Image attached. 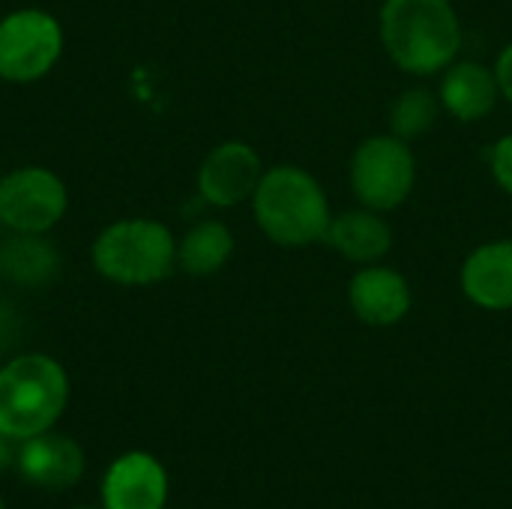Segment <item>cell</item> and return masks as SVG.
Returning <instances> with one entry per match:
<instances>
[{
  "label": "cell",
  "mask_w": 512,
  "mask_h": 509,
  "mask_svg": "<svg viewBox=\"0 0 512 509\" xmlns=\"http://www.w3.org/2000/svg\"><path fill=\"white\" fill-rule=\"evenodd\" d=\"M378 30L387 57L408 75H441L462 51V21L450 0H384Z\"/></svg>",
  "instance_id": "1"
},
{
  "label": "cell",
  "mask_w": 512,
  "mask_h": 509,
  "mask_svg": "<svg viewBox=\"0 0 512 509\" xmlns=\"http://www.w3.org/2000/svg\"><path fill=\"white\" fill-rule=\"evenodd\" d=\"M252 213L261 234L282 249L324 243L333 222L324 186L300 165L267 168L252 195Z\"/></svg>",
  "instance_id": "2"
},
{
  "label": "cell",
  "mask_w": 512,
  "mask_h": 509,
  "mask_svg": "<svg viewBox=\"0 0 512 509\" xmlns=\"http://www.w3.org/2000/svg\"><path fill=\"white\" fill-rule=\"evenodd\" d=\"M69 405V375L48 354H21L0 369V429L27 441L54 429Z\"/></svg>",
  "instance_id": "3"
},
{
  "label": "cell",
  "mask_w": 512,
  "mask_h": 509,
  "mask_svg": "<svg viewBox=\"0 0 512 509\" xmlns=\"http://www.w3.org/2000/svg\"><path fill=\"white\" fill-rule=\"evenodd\" d=\"M93 267L117 285H156L177 267V240L156 219H120L96 237Z\"/></svg>",
  "instance_id": "4"
},
{
  "label": "cell",
  "mask_w": 512,
  "mask_h": 509,
  "mask_svg": "<svg viewBox=\"0 0 512 509\" xmlns=\"http://www.w3.org/2000/svg\"><path fill=\"white\" fill-rule=\"evenodd\" d=\"M351 192L360 207L390 213L402 207L417 183V156L399 135H369L351 156Z\"/></svg>",
  "instance_id": "5"
},
{
  "label": "cell",
  "mask_w": 512,
  "mask_h": 509,
  "mask_svg": "<svg viewBox=\"0 0 512 509\" xmlns=\"http://www.w3.org/2000/svg\"><path fill=\"white\" fill-rule=\"evenodd\" d=\"M63 51V30L42 9H18L0 18V78L30 84L51 72Z\"/></svg>",
  "instance_id": "6"
},
{
  "label": "cell",
  "mask_w": 512,
  "mask_h": 509,
  "mask_svg": "<svg viewBox=\"0 0 512 509\" xmlns=\"http://www.w3.org/2000/svg\"><path fill=\"white\" fill-rule=\"evenodd\" d=\"M69 207L66 183L39 165L15 168L0 180V222L15 234L51 231Z\"/></svg>",
  "instance_id": "7"
},
{
  "label": "cell",
  "mask_w": 512,
  "mask_h": 509,
  "mask_svg": "<svg viewBox=\"0 0 512 509\" xmlns=\"http://www.w3.org/2000/svg\"><path fill=\"white\" fill-rule=\"evenodd\" d=\"M261 156L246 141H222L213 147L198 168V192L213 207H237L252 201L261 177Z\"/></svg>",
  "instance_id": "8"
},
{
  "label": "cell",
  "mask_w": 512,
  "mask_h": 509,
  "mask_svg": "<svg viewBox=\"0 0 512 509\" xmlns=\"http://www.w3.org/2000/svg\"><path fill=\"white\" fill-rule=\"evenodd\" d=\"M348 306L360 324L396 327L408 318L414 306V291L408 279L387 264H366L348 282Z\"/></svg>",
  "instance_id": "9"
},
{
  "label": "cell",
  "mask_w": 512,
  "mask_h": 509,
  "mask_svg": "<svg viewBox=\"0 0 512 509\" xmlns=\"http://www.w3.org/2000/svg\"><path fill=\"white\" fill-rule=\"evenodd\" d=\"M168 471L141 450L114 459L102 477V509H165Z\"/></svg>",
  "instance_id": "10"
},
{
  "label": "cell",
  "mask_w": 512,
  "mask_h": 509,
  "mask_svg": "<svg viewBox=\"0 0 512 509\" xmlns=\"http://www.w3.org/2000/svg\"><path fill=\"white\" fill-rule=\"evenodd\" d=\"M18 444L21 447L15 453V465L30 486L63 492L84 477V450L78 447V441L48 429Z\"/></svg>",
  "instance_id": "11"
},
{
  "label": "cell",
  "mask_w": 512,
  "mask_h": 509,
  "mask_svg": "<svg viewBox=\"0 0 512 509\" xmlns=\"http://www.w3.org/2000/svg\"><path fill=\"white\" fill-rule=\"evenodd\" d=\"M462 294L486 312H512V240L477 246L459 273Z\"/></svg>",
  "instance_id": "12"
},
{
  "label": "cell",
  "mask_w": 512,
  "mask_h": 509,
  "mask_svg": "<svg viewBox=\"0 0 512 509\" xmlns=\"http://www.w3.org/2000/svg\"><path fill=\"white\" fill-rule=\"evenodd\" d=\"M441 108L459 123H477L489 117L501 99L498 75L480 60H453L441 72L438 87Z\"/></svg>",
  "instance_id": "13"
},
{
  "label": "cell",
  "mask_w": 512,
  "mask_h": 509,
  "mask_svg": "<svg viewBox=\"0 0 512 509\" xmlns=\"http://www.w3.org/2000/svg\"><path fill=\"white\" fill-rule=\"evenodd\" d=\"M333 252H339L351 264H378L393 249V228L384 213L369 207H354L333 216L327 240Z\"/></svg>",
  "instance_id": "14"
},
{
  "label": "cell",
  "mask_w": 512,
  "mask_h": 509,
  "mask_svg": "<svg viewBox=\"0 0 512 509\" xmlns=\"http://www.w3.org/2000/svg\"><path fill=\"white\" fill-rule=\"evenodd\" d=\"M234 255V234L225 222H195L177 243V267L189 276H213Z\"/></svg>",
  "instance_id": "15"
},
{
  "label": "cell",
  "mask_w": 512,
  "mask_h": 509,
  "mask_svg": "<svg viewBox=\"0 0 512 509\" xmlns=\"http://www.w3.org/2000/svg\"><path fill=\"white\" fill-rule=\"evenodd\" d=\"M60 267L57 249L42 234H15L0 246V273L15 285H45Z\"/></svg>",
  "instance_id": "16"
},
{
  "label": "cell",
  "mask_w": 512,
  "mask_h": 509,
  "mask_svg": "<svg viewBox=\"0 0 512 509\" xmlns=\"http://www.w3.org/2000/svg\"><path fill=\"white\" fill-rule=\"evenodd\" d=\"M441 114V99L429 87H408L396 96L390 108V132L402 141L423 138Z\"/></svg>",
  "instance_id": "17"
},
{
  "label": "cell",
  "mask_w": 512,
  "mask_h": 509,
  "mask_svg": "<svg viewBox=\"0 0 512 509\" xmlns=\"http://www.w3.org/2000/svg\"><path fill=\"white\" fill-rule=\"evenodd\" d=\"M489 165H492L495 183H498L507 195H512V132H507L504 138L495 141L492 156H489Z\"/></svg>",
  "instance_id": "18"
},
{
  "label": "cell",
  "mask_w": 512,
  "mask_h": 509,
  "mask_svg": "<svg viewBox=\"0 0 512 509\" xmlns=\"http://www.w3.org/2000/svg\"><path fill=\"white\" fill-rule=\"evenodd\" d=\"M495 75H498V87H501V99H507L512 105V42L501 48L498 60H495Z\"/></svg>",
  "instance_id": "19"
},
{
  "label": "cell",
  "mask_w": 512,
  "mask_h": 509,
  "mask_svg": "<svg viewBox=\"0 0 512 509\" xmlns=\"http://www.w3.org/2000/svg\"><path fill=\"white\" fill-rule=\"evenodd\" d=\"M6 441H12V438H9V435H6V432L0 429V462L6 459Z\"/></svg>",
  "instance_id": "20"
},
{
  "label": "cell",
  "mask_w": 512,
  "mask_h": 509,
  "mask_svg": "<svg viewBox=\"0 0 512 509\" xmlns=\"http://www.w3.org/2000/svg\"><path fill=\"white\" fill-rule=\"evenodd\" d=\"M0 333H3V312H0Z\"/></svg>",
  "instance_id": "21"
},
{
  "label": "cell",
  "mask_w": 512,
  "mask_h": 509,
  "mask_svg": "<svg viewBox=\"0 0 512 509\" xmlns=\"http://www.w3.org/2000/svg\"><path fill=\"white\" fill-rule=\"evenodd\" d=\"M0 509H6V504H3V498H0Z\"/></svg>",
  "instance_id": "22"
},
{
  "label": "cell",
  "mask_w": 512,
  "mask_h": 509,
  "mask_svg": "<svg viewBox=\"0 0 512 509\" xmlns=\"http://www.w3.org/2000/svg\"><path fill=\"white\" fill-rule=\"evenodd\" d=\"M72 509H93V507H72Z\"/></svg>",
  "instance_id": "23"
},
{
  "label": "cell",
  "mask_w": 512,
  "mask_h": 509,
  "mask_svg": "<svg viewBox=\"0 0 512 509\" xmlns=\"http://www.w3.org/2000/svg\"><path fill=\"white\" fill-rule=\"evenodd\" d=\"M165 509H168V507H165Z\"/></svg>",
  "instance_id": "24"
}]
</instances>
